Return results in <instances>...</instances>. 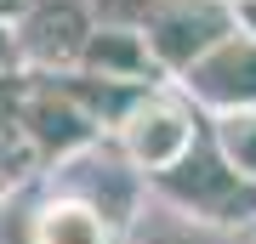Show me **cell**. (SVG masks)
<instances>
[{"label": "cell", "mask_w": 256, "mask_h": 244, "mask_svg": "<svg viewBox=\"0 0 256 244\" xmlns=\"http://www.w3.org/2000/svg\"><path fill=\"white\" fill-rule=\"evenodd\" d=\"M142 193L171 205V210H182V216H194V222H205V227H222V233L256 227V182L234 176L222 165V154L210 148V136H200L171 171L142 182Z\"/></svg>", "instance_id": "obj_1"}, {"label": "cell", "mask_w": 256, "mask_h": 244, "mask_svg": "<svg viewBox=\"0 0 256 244\" xmlns=\"http://www.w3.org/2000/svg\"><path fill=\"white\" fill-rule=\"evenodd\" d=\"M200 136H205V114L165 80V85H148L142 97L114 119L108 148L126 159V171L137 182H154L160 171H171Z\"/></svg>", "instance_id": "obj_2"}, {"label": "cell", "mask_w": 256, "mask_h": 244, "mask_svg": "<svg viewBox=\"0 0 256 244\" xmlns=\"http://www.w3.org/2000/svg\"><path fill=\"white\" fill-rule=\"evenodd\" d=\"M12 119H18L34 165H63L102 142V125L57 74H12Z\"/></svg>", "instance_id": "obj_3"}, {"label": "cell", "mask_w": 256, "mask_h": 244, "mask_svg": "<svg viewBox=\"0 0 256 244\" xmlns=\"http://www.w3.org/2000/svg\"><path fill=\"white\" fill-rule=\"evenodd\" d=\"M92 23H97L92 0H28L12 17L18 74H74Z\"/></svg>", "instance_id": "obj_4"}, {"label": "cell", "mask_w": 256, "mask_h": 244, "mask_svg": "<svg viewBox=\"0 0 256 244\" xmlns=\"http://www.w3.org/2000/svg\"><path fill=\"white\" fill-rule=\"evenodd\" d=\"M171 85L182 91V97H188L205 119L256 108V40L239 34V28H228V34L210 40Z\"/></svg>", "instance_id": "obj_5"}, {"label": "cell", "mask_w": 256, "mask_h": 244, "mask_svg": "<svg viewBox=\"0 0 256 244\" xmlns=\"http://www.w3.org/2000/svg\"><path fill=\"white\" fill-rule=\"evenodd\" d=\"M228 0H154V11L142 17V40L154 51L165 80H176L210 40L228 34Z\"/></svg>", "instance_id": "obj_6"}, {"label": "cell", "mask_w": 256, "mask_h": 244, "mask_svg": "<svg viewBox=\"0 0 256 244\" xmlns=\"http://www.w3.org/2000/svg\"><path fill=\"white\" fill-rule=\"evenodd\" d=\"M80 74H92V80L102 85H120V91H148V85H165V74L154 63V51H148L142 28H126V23H92V34H86V51L80 63H74Z\"/></svg>", "instance_id": "obj_7"}, {"label": "cell", "mask_w": 256, "mask_h": 244, "mask_svg": "<svg viewBox=\"0 0 256 244\" xmlns=\"http://www.w3.org/2000/svg\"><path fill=\"white\" fill-rule=\"evenodd\" d=\"M28 244H126V233L97 205H86L80 193L52 188L28 210Z\"/></svg>", "instance_id": "obj_8"}, {"label": "cell", "mask_w": 256, "mask_h": 244, "mask_svg": "<svg viewBox=\"0 0 256 244\" xmlns=\"http://www.w3.org/2000/svg\"><path fill=\"white\" fill-rule=\"evenodd\" d=\"M126 244H239V239L222 233V227H205V222H194V216H182V210H171V205H160V199L142 193L137 216L126 222Z\"/></svg>", "instance_id": "obj_9"}, {"label": "cell", "mask_w": 256, "mask_h": 244, "mask_svg": "<svg viewBox=\"0 0 256 244\" xmlns=\"http://www.w3.org/2000/svg\"><path fill=\"white\" fill-rule=\"evenodd\" d=\"M205 136H210V148L222 154V165H228L234 176L256 182V108H239V114H216V119H205Z\"/></svg>", "instance_id": "obj_10"}, {"label": "cell", "mask_w": 256, "mask_h": 244, "mask_svg": "<svg viewBox=\"0 0 256 244\" xmlns=\"http://www.w3.org/2000/svg\"><path fill=\"white\" fill-rule=\"evenodd\" d=\"M228 23L239 28V34L256 40V0H228Z\"/></svg>", "instance_id": "obj_11"}, {"label": "cell", "mask_w": 256, "mask_h": 244, "mask_svg": "<svg viewBox=\"0 0 256 244\" xmlns=\"http://www.w3.org/2000/svg\"><path fill=\"white\" fill-rule=\"evenodd\" d=\"M18 74V40H12V23L0 17V80H12Z\"/></svg>", "instance_id": "obj_12"}, {"label": "cell", "mask_w": 256, "mask_h": 244, "mask_svg": "<svg viewBox=\"0 0 256 244\" xmlns=\"http://www.w3.org/2000/svg\"><path fill=\"white\" fill-rule=\"evenodd\" d=\"M18 131V119H12V80H0V136Z\"/></svg>", "instance_id": "obj_13"}, {"label": "cell", "mask_w": 256, "mask_h": 244, "mask_svg": "<svg viewBox=\"0 0 256 244\" xmlns=\"http://www.w3.org/2000/svg\"><path fill=\"white\" fill-rule=\"evenodd\" d=\"M23 6H28V0H0V17H6V23H12V17H18V11H23Z\"/></svg>", "instance_id": "obj_14"}, {"label": "cell", "mask_w": 256, "mask_h": 244, "mask_svg": "<svg viewBox=\"0 0 256 244\" xmlns=\"http://www.w3.org/2000/svg\"><path fill=\"white\" fill-rule=\"evenodd\" d=\"M12 188H18V182H0V205H6V199H12Z\"/></svg>", "instance_id": "obj_15"}, {"label": "cell", "mask_w": 256, "mask_h": 244, "mask_svg": "<svg viewBox=\"0 0 256 244\" xmlns=\"http://www.w3.org/2000/svg\"><path fill=\"white\" fill-rule=\"evenodd\" d=\"M245 233H250V239H245V244H256V227H245Z\"/></svg>", "instance_id": "obj_16"}]
</instances>
